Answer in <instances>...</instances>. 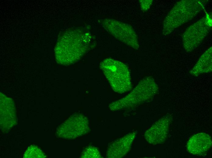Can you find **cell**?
<instances>
[{"label":"cell","mask_w":212,"mask_h":158,"mask_svg":"<svg viewBox=\"0 0 212 158\" xmlns=\"http://www.w3.org/2000/svg\"><path fill=\"white\" fill-rule=\"evenodd\" d=\"M158 90V86L153 78L145 77L128 94L112 103L109 107L111 110L116 111L136 106L152 98Z\"/></svg>","instance_id":"2"},{"label":"cell","mask_w":212,"mask_h":158,"mask_svg":"<svg viewBox=\"0 0 212 158\" xmlns=\"http://www.w3.org/2000/svg\"><path fill=\"white\" fill-rule=\"evenodd\" d=\"M14 103L10 98L0 94V125L4 130L11 128L16 122Z\"/></svg>","instance_id":"9"},{"label":"cell","mask_w":212,"mask_h":158,"mask_svg":"<svg viewBox=\"0 0 212 158\" xmlns=\"http://www.w3.org/2000/svg\"><path fill=\"white\" fill-rule=\"evenodd\" d=\"M84 40H71L69 33H66L60 39L55 49L57 62L63 65L73 63L80 58L87 47Z\"/></svg>","instance_id":"4"},{"label":"cell","mask_w":212,"mask_h":158,"mask_svg":"<svg viewBox=\"0 0 212 158\" xmlns=\"http://www.w3.org/2000/svg\"><path fill=\"white\" fill-rule=\"evenodd\" d=\"M169 119L167 116L160 119L145 132L144 137L147 142L155 145L162 143L168 134Z\"/></svg>","instance_id":"8"},{"label":"cell","mask_w":212,"mask_h":158,"mask_svg":"<svg viewBox=\"0 0 212 158\" xmlns=\"http://www.w3.org/2000/svg\"><path fill=\"white\" fill-rule=\"evenodd\" d=\"M152 2V0H140L141 9L145 11L148 10L151 5Z\"/></svg>","instance_id":"15"},{"label":"cell","mask_w":212,"mask_h":158,"mask_svg":"<svg viewBox=\"0 0 212 158\" xmlns=\"http://www.w3.org/2000/svg\"><path fill=\"white\" fill-rule=\"evenodd\" d=\"M81 157L83 158H101L100 153L95 147L89 146L85 149L82 152Z\"/></svg>","instance_id":"14"},{"label":"cell","mask_w":212,"mask_h":158,"mask_svg":"<svg viewBox=\"0 0 212 158\" xmlns=\"http://www.w3.org/2000/svg\"><path fill=\"white\" fill-rule=\"evenodd\" d=\"M212 28V19L209 15L191 25L186 29L182 36L185 50L189 52L197 47L209 33Z\"/></svg>","instance_id":"5"},{"label":"cell","mask_w":212,"mask_h":158,"mask_svg":"<svg viewBox=\"0 0 212 158\" xmlns=\"http://www.w3.org/2000/svg\"><path fill=\"white\" fill-rule=\"evenodd\" d=\"M212 46L208 49L200 57L190 71L192 76H197L201 74L212 72Z\"/></svg>","instance_id":"12"},{"label":"cell","mask_w":212,"mask_h":158,"mask_svg":"<svg viewBox=\"0 0 212 158\" xmlns=\"http://www.w3.org/2000/svg\"><path fill=\"white\" fill-rule=\"evenodd\" d=\"M211 137L204 133H200L193 136L187 146L188 151L195 155L203 154L210 149L212 146Z\"/></svg>","instance_id":"11"},{"label":"cell","mask_w":212,"mask_h":158,"mask_svg":"<svg viewBox=\"0 0 212 158\" xmlns=\"http://www.w3.org/2000/svg\"><path fill=\"white\" fill-rule=\"evenodd\" d=\"M102 23L107 31L116 38L134 49L139 48L137 36L130 25L112 19H104Z\"/></svg>","instance_id":"7"},{"label":"cell","mask_w":212,"mask_h":158,"mask_svg":"<svg viewBox=\"0 0 212 158\" xmlns=\"http://www.w3.org/2000/svg\"><path fill=\"white\" fill-rule=\"evenodd\" d=\"M89 130L87 118L81 113L74 114L58 128L56 135L66 139H76L85 135Z\"/></svg>","instance_id":"6"},{"label":"cell","mask_w":212,"mask_h":158,"mask_svg":"<svg viewBox=\"0 0 212 158\" xmlns=\"http://www.w3.org/2000/svg\"><path fill=\"white\" fill-rule=\"evenodd\" d=\"M100 67L115 91L122 94L131 89L130 73L125 64L115 59L108 58L101 63Z\"/></svg>","instance_id":"3"},{"label":"cell","mask_w":212,"mask_h":158,"mask_svg":"<svg viewBox=\"0 0 212 158\" xmlns=\"http://www.w3.org/2000/svg\"><path fill=\"white\" fill-rule=\"evenodd\" d=\"M46 156L40 149L35 146L29 147L25 152L23 158H45Z\"/></svg>","instance_id":"13"},{"label":"cell","mask_w":212,"mask_h":158,"mask_svg":"<svg viewBox=\"0 0 212 158\" xmlns=\"http://www.w3.org/2000/svg\"><path fill=\"white\" fill-rule=\"evenodd\" d=\"M203 8L200 1L186 0L178 2L164 20L163 34L166 36L170 34L176 28L193 19Z\"/></svg>","instance_id":"1"},{"label":"cell","mask_w":212,"mask_h":158,"mask_svg":"<svg viewBox=\"0 0 212 158\" xmlns=\"http://www.w3.org/2000/svg\"><path fill=\"white\" fill-rule=\"evenodd\" d=\"M136 133V132L129 133L112 143L107 149V157L119 158L125 156L130 150Z\"/></svg>","instance_id":"10"}]
</instances>
